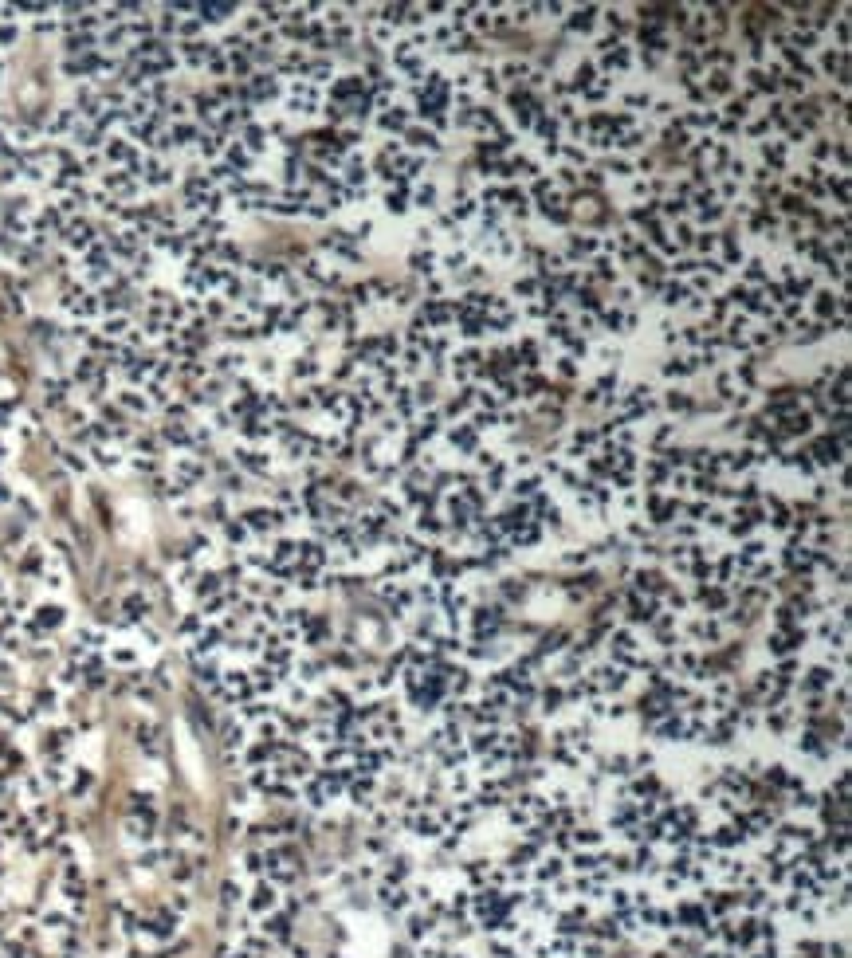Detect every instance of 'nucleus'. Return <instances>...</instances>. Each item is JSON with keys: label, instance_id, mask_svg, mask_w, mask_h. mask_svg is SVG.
Instances as JSON below:
<instances>
[{"label": "nucleus", "instance_id": "7ed1b4c3", "mask_svg": "<svg viewBox=\"0 0 852 958\" xmlns=\"http://www.w3.org/2000/svg\"><path fill=\"white\" fill-rule=\"evenodd\" d=\"M660 409H668L672 417L679 420V417H691V412H699V401L691 397V393H684V389H676V385H672V389L660 393Z\"/></svg>", "mask_w": 852, "mask_h": 958}, {"label": "nucleus", "instance_id": "f257e3e1", "mask_svg": "<svg viewBox=\"0 0 852 958\" xmlns=\"http://www.w3.org/2000/svg\"><path fill=\"white\" fill-rule=\"evenodd\" d=\"M377 197H381V209L393 212V216L409 212V181H397V177L377 181Z\"/></svg>", "mask_w": 852, "mask_h": 958}, {"label": "nucleus", "instance_id": "f03ea898", "mask_svg": "<svg viewBox=\"0 0 852 958\" xmlns=\"http://www.w3.org/2000/svg\"><path fill=\"white\" fill-rule=\"evenodd\" d=\"M562 20H566V27L574 32V36L593 32V27L601 24V4H569V12Z\"/></svg>", "mask_w": 852, "mask_h": 958}]
</instances>
